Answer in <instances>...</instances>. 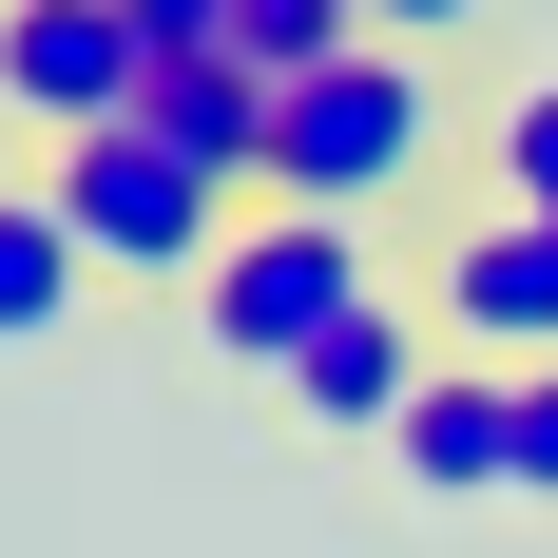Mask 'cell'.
I'll return each instance as SVG.
<instances>
[{
	"mask_svg": "<svg viewBox=\"0 0 558 558\" xmlns=\"http://www.w3.org/2000/svg\"><path fill=\"white\" fill-rule=\"evenodd\" d=\"M173 39H193V58H231L251 97H289V77H328L366 20H347V0H173Z\"/></svg>",
	"mask_w": 558,
	"mask_h": 558,
	"instance_id": "10",
	"label": "cell"
},
{
	"mask_svg": "<svg viewBox=\"0 0 558 558\" xmlns=\"http://www.w3.org/2000/svg\"><path fill=\"white\" fill-rule=\"evenodd\" d=\"M77 308H97V251H77V213H58V173L20 155L0 173V347H58Z\"/></svg>",
	"mask_w": 558,
	"mask_h": 558,
	"instance_id": "8",
	"label": "cell"
},
{
	"mask_svg": "<svg viewBox=\"0 0 558 558\" xmlns=\"http://www.w3.org/2000/svg\"><path fill=\"white\" fill-rule=\"evenodd\" d=\"M482 213H539L558 231V77H520V97L482 116Z\"/></svg>",
	"mask_w": 558,
	"mask_h": 558,
	"instance_id": "11",
	"label": "cell"
},
{
	"mask_svg": "<svg viewBox=\"0 0 558 558\" xmlns=\"http://www.w3.org/2000/svg\"><path fill=\"white\" fill-rule=\"evenodd\" d=\"M520 501H558V366L520 386Z\"/></svg>",
	"mask_w": 558,
	"mask_h": 558,
	"instance_id": "12",
	"label": "cell"
},
{
	"mask_svg": "<svg viewBox=\"0 0 558 558\" xmlns=\"http://www.w3.org/2000/svg\"><path fill=\"white\" fill-rule=\"evenodd\" d=\"M0 116L77 155V135H135L155 116V0H20L0 20Z\"/></svg>",
	"mask_w": 558,
	"mask_h": 558,
	"instance_id": "4",
	"label": "cell"
},
{
	"mask_svg": "<svg viewBox=\"0 0 558 558\" xmlns=\"http://www.w3.org/2000/svg\"><path fill=\"white\" fill-rule=\"evenodd\" d=\"M135 135H155V155H193L213 193H270V97H251L231 58L173 39V0H155V116H135Z\"/></svg>",
	"mask_w": 558,
	"mask_h": 558,
	"instance_id": "7",
	"label": "cell"
},
{
	"mask_svg": "<svg viewBox=\"0 0 558 558\" xmlns=\"http://www.w3.org/2000/svg\"><path fill=\"white\" fill-rule=\"evenodd\" d=\"M39 173H58V213H77V251H97V289H213V251L251 231V193H213L155 135H77Z\"/></svg>",
	"mask_w": 558,
	"mask_h": 558,
	"instance_id": "2",
	"label": "cell"
},
{
	"mask_svg": "<svg viewBox=\"0 0 558 558\" xmlns=\"http://www.w3.org/2000/svg\"><path fill=\"white\" fill-rule=\"evenodd\" d=\"M366 289H386V270H366V231L270 213V193H251V231L213 251V289H193V308H213V347H231V366H270V386H289V366H308V347H328Z\"/></svg>",
	"mask_w": 558,
	"mask_h": 558,
	"instance_id": "3",
	"label": "cell"
},
{
	"mask_svg": "<svg viewBox=\"0 0 558 558\" xmlns=\"http://www.w3.org/2000/svg\"><path fill=\"white\" fill-rule=\"evenodd\" d=\"M404 482L424 501H520V386L501 366H444V386L404 404Z\"/></svg>",
	"mask_w": 558,
	"mask_h": 558,
	"instance_id": "9",
	"label": "cell"
},
{
	"mask_svg": "<svg viewBox=\"0 0 558 558\" xmlns=\"http://www.w3.org/2000/svg\"><path fill=\"white\" fill-rule=\"evenodd\" d=\"M424 328H444V366L539 386V366H558V231L539 213H462L444 251H424Z\"/></svg>",
	"mask_w": 558,
	"mask_h": 558,
	"instance_id": "5",
	"label": "cell"
},
{
	"mask_svg": "<svg viewBox=\"0 0 558 558\" xmlns=\"http://www.w3.org/2000/svg\"><path fill=\"white\" fill-rule=\"evenodd\" d=\"M444 386V347H424V308L404 289H366L308 366H289V424H328V444H404V404Z\"/></svg>",
	"mask_w": 558,
	"mask_h": 558,
	"instance_id": "6",
	"label": "cell"
},
{
	"mask_svg": "<svg viewBox=\"0 0 558 558\" xmlns=\"http://www.w3.org/2000/svg\"><path fill=\"white\" fill-rule=\"evenodd\" d=\"M424 173H444V58L424 39H347L328 77L270 97V213L366 231V213H404Z\"/></svg>",
	"mask_w": 558,
	"mask_h": 558,
	"instance_id": "1",
	"label": "cell"
}]
</instances>
